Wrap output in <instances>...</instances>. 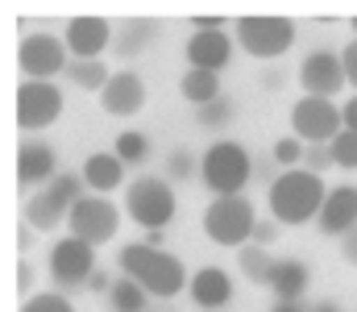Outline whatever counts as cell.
Wrapping results in <instances>:
<instances>
[{"instance_id": "cell-6", "label": "cell", "mask_w": 357, "mask_h": 312, "mask_svg": "<svg viewBox=\"0 0 357 312\" xmlns=\"http://www.w3.org/2000/svg\"><path fill=\"white\" fill-rule=\"evenodd\" d=\"M233 38L254 59H278L295 46V21L291 17H237Z\"/></svg>"}, {"instance_id": "cell-24", "label": "cell", "mask_w": 357, "mask_h": 312, "mask_svg": "<svg viewBox=\"0 0 357 312\" xmlns=\"http://www.w3.org/2000/svg\"><path fill=\"white\" fill-rule=\"evenodd\" d=\"M108 304H112V312H146V304H150V292L125 275V279H116V283H112Z\"/></svg>"}, {"instance_id": "cell-8", "label": "cell", "mask_w": 357, "mask_h": 312, "mask_svg": "<svg viewBox=\"0 0 357 312\" xmlns=\"http://www.w3.org/2000/svg\"><path fill=\"white\" fill-rule=\"evenodd\" d=\"M291 129H295V138L299 142H333L341 129H345V117H341V108L333 101H320V96H303V101L291 108Z\"/></svg>"}, {"instance_id": "cell-32", "label": "cell", "mask_w": 357, "mask_h": 312, "mask_svg": "<svg viewBox=\"0 0 357 312\" xmlns=\"http://www.w3.org/2000/svg\"><path fill=\"white\" fill-rule=\"evenodd\" d=\"M21 312H75V304L67 296H54V292H42V296H29Z\"/></svg>"}, {"instance_id": "cell-27", "label": "cell", "mask_w": 357, "mask_h": 312, "mask_svg": "<svg viewBox=\"0 0 357 312\" xmlns=\"http://www.w3.org/2000/svg\"><path fill=\"white\" fill-rule=\"evenodd\" d=\"M237 262H241L245 279H250V283H258V288L266 283L270 267H274V262L266 258V246H241V250H237Z\"/></svg>"}, {"instance_id": "cell-44", "label": "cell", "mask_w": 357, "mask_h": 312, "mask_svg": "<svg viewBox=\"0 0 357 312\" xmlns=\"http://www.w3.org/2000/svg\"><path fill=\"white\" fill-rule=\"evenodd\" d=\"M354 34H357V17H354Z\"/></svg>"}, {"instance_id": "cell-43", "label": "cell", "mask_w": 357, "mask_h": 312, "mask_svg": "<svg viewBox=\"0 0 357 312\" xmlns=\"http://www.w3.org/2000/svg\"><path fill=\"white\" fill-rule=\"evenodd\" d=\"M307 312H341V304H333V300H324V304H316V309H307Z\"/></svg>"}, {"instance_id": "cell-7", "label": "cell", "mask_w": 357, "mask_h": 312, "mask_svg": "<svg viewBox=\"0 0 357 312\" xmlns=\"http://www.w3.org/2000/svg\"><path fill=\"white\" fill-rule=\"evenodd\" d=\"M67 225H71V237H79V242H88V246H104V242H112L116 229H121V208L91 192V196H84V200L71 205Z\"/></svg>"}, {"instance_id": "cell-19", "label": "cell", "mask_w": 357, "mask_h": 312, "mask_svg": "<svg viewBox=\"0 0 357 312\" xmlns=\"http://www.w3.org/2000/svg\"><path fill=\"white\" fill-rule=\"evenodd\" d=\"M307 283H312V271H307L303 262H295V258L274 262V267H270V275H266V288L278 296V300H303Z\"/></svg>"}, {"instance_id": "cell-34", "label": "cell", "mask_w": 357, "mask_h": 312, "mask_svg": "<svg viewBox=\"0 0 357 312\" xmlns=\"http://www.w3.org/2000/svg\"><path fill=\"white\" fill-rule=\"evenodd\" d=\"M328 163H333V150H328V146H307V150H303V171L320 175Z\"/></svg>"}, {"instance_id": "cell-17", "label": "cell", "mask_w": 357, "mask_h": 312, "mask_svg": "<svg viewBox=\"0 0 357 312\" xmlns=\"http://www.w3.org/2000/svg\"><path fill=\"white\" fill-rule=\"evenodd\" d=\"M229 59H233V42H229L225 29L191 34V42H187V63H191L195 71H212V75H220V67H225Z\"/></svg>"}, {"instance_id": "cell-5", "label": "cell", "mask_w": 357, "mask_h": 312, "mask_svg": "<svg viewBox=\"0 0 357 312\" xmlns=\"http://www.w3.org/2000/svg\"><path fill=\"white\" fill-rule=\"evenodd\" d=\"M175 188L162 179V175H146V179H133L129 192H125V212L142 225V229H167L171 216H175Z\"/></svg>"}, {"instance_id": "cell-36", "label": "cell", "mask_w": 357, "mask_h": 312, "mask_svg": "<svg viewBox=\"0 0 357 312\" xmlns=\"http://www.w3.org/2000/svg\"><path fill=\"white\" fill-rule=\"evenodd\" d=\"M341 67H345V84H354V88H357V42H354V46H345Z\"/></svg>"}, {"instance_id": "cell-29", "label": "cell", "mask_w": 357, "mask_h": 312, "mask_svg": "<svg viewBox=\"0 0 357 312\" xmlns=\"http://www.w3.org/2000/svg\"><path fill=\"white\" fill-rule=\"evenodd\" d=\"M328 150H333V167L357 171V133L354 129H341V133L328 142Z\"/></svg>"}, {"instance_id": "cell-3", "label": "cell", "mask_w": 357, "mask_h": 312, "mask_svg": "<svg viewBox=\"0 0 357 312\" xmlns=\"http://www.w3.org/2000/svg\"><path fill=\"white\" fill-rule=\"evenodd\" d=\"M250 175H254V163H250L245 146H237V142H212L208 154L199 158V179L216 196H241Z\"/></svg>"}, {"instance_id": "cell-10", "label": "cell", "mask_w": 357, "mask_h": 312, "mask_svg": "<svg viewBox=\"0 0 357 312\" xmlns=\"http://www.w3.org/2000/svg\"><path fill=\"white\" fill-rule=\"evenodd\" d=\"M17 67H21L29 80H50V75L67 71L71 63H67V46H63L59 38H50V34H29V38H21V46H17Z\"/></svg>"}, {"instance_id": "cell-20", "label": "cell", "mask_w": 357, "mask_h": 312, "mask_svg": "<svg viewBox=\"0 0 357 312\" xmlns=\"http://www.w3.org/2000/svg\"><path fill=\"white\" fill-rule=\"evenodd\" d=\"M84 184H88L96 196L121 188V184H125V163H121L116 154H91L88 163H84Z\"/></svg>"}, {"instance_id": "cell-30", "label": "cell", "mask_w": 357, "mask_h": 312, "mask_svg": "<svg viewBox=\"0 0 357 312\" xmlns=\"http://www.w3.org/2000/svg\"><path fill=\"white\" fill-rule=\"evenodd\" d=\"M303 150H307V146H299V138L291 133V138L274 142V163H278L282 171H295V167H303Z\"/></svg>"}, {"instance_id": "cell-22", "label": "cell", "mask_w": 357, "mask_h": 312, "mask_svg": "<svg viewBox=\"0 0 357 312\" xmlns=\"http://www.w3.org/2000/svg\"><path fill=\"white\" fill-rule=\"evenodd\" d=\"M63 216H67V208L59 205L50 192H38V196H29V205H25V221H29L33 229H42V233L59 229V225H63Z\"/></svg>"}, {"instance_id": "cell-18", "label": "cell", "mask_w": 357, "mask_h": 312, "mask_svg": "<svg viewBox=\"0 0 357 312\" xmlns=\"http://www.w3.org/2000/svg\"><path fill=\"white\" fill-rule=\"evenodd\" d=\"M17 179L21 188H38V184H50L54 179V150L42 146V142H25L21 154H17Z\"/></svg>"}, {"instance_id": "cell-1", "label": "cell", "mask_w": 357, "mask_h": 312, "mask_svg": "<svg viewBox=\"0 0 357 312\" xmlns=\"http://www.w3.org/2000/svg\"><path fill=\"white\" fill-rule=\"evenodd\" d=\"M116 262H121V271L133 279V283H142L150 296H158V300H175L178 292L191 283V275H187V267L178 262L175 254H167V250H158V246H125L121 254H116Z\"/></svg>"}, {"instance_id": "cell-15", "label": "cell", "mask_w": 357, "mask_h": 312, "mask_svg": "<svg viewBox=\"0 0 357 312\" xmlns=\"http://www.w3.org/2000/svg\"><path fill=\"white\" fill-rule=\"evenodd\" d=\"M100 104H104L108 117H133V112H142V104H146V84H142L133 71H116V75L104 84Z\"/></svg>"}, {"instance_id": "cell-12", "label": "cell", "mask_w": 357, "mask_h": 312, "mask_svg": "<svg viewBox=\"0 0 357 312\" xmlns=\"http://www.w3.org/2000/svg\"><path fill=\"white\" fill-rule=\"evenodd\" d=\"M299 88L307 96H320V101H333L341 88H345V67H341V54L333 50H316L299 63Z\"/></svg>"}, {"instance_id": "cell-21", "label": "cell", "mask_w": 357, "mask_h": 312, "mask_svg": "<svg viewBox=\"0 0 357 312\" xmlns=\"http://www.w3.org/2000/svg\"><path fill=\"white\" fill-rule=\"evenodd\" d=\"M178 92H183V101L195 104V108H204V104L220 101V75H212V71H187L183 80H178Z\"/></svg>"}, {"instance_id": "cell-26", "label": "cell", "mask_w": 357, "mask_h": 312, "mask_svg": "<svg viewBox=\"0 0 357 312\" xmlns=\"http://www.w3.org/2000/svg\"><path fill=\"white\" fill-rule=\"evenodd\" d=\"M116 158H121L125 167H137V163H146V158H150V138H146V133H137V129H125V133H116Z\"/></svg>"}, {"instance_id": "cell-25", "label": "cell", "mask_w": 357, "mask_h": 312, "mask_svg": "<svg viewBox=\"0 0 357 312\" xmlns=\"http://www.w3.org/2000/svg\"><path fill=\"white\" fill-rule=\"evenodd\" d=\"M158 34V25L154 21H129L125 29H121V38H116V54H125V59H133V54H142L146 46H150V38Z\"/></svg>"}, {"instance_id": "cell-33", "label": "cell", "mask_w": 357, "mask_h": 312, "mask_svg": "<svg viewBox=\"0 0 357 312\" xmlns=\"http://www.w3.org/2000/svg\"><path fill=\"white\" fill-rule=\"evenodd\" d=\"M167 179H195V158L191 150H175L167 158Z\"/></svg>"}, {"instance_id": "cell-9", "label": "cell", "mask_w": 357, "mask_h": 312, "mask_svg": "<svg viewBox=\"0 0 357 312\" xmlns=\"http://www.w3.org/2000/svg\"><path fill=\"white\" fill-rule=\"evenodd\" d=\"M59 112H63V92H59L50 80H25V84L17 88V125H21L25 133L54 125Z\"/></svg>"}, {"instance_id": "cell-42", "label": "cell", "mask_w": 357, "mask_h": 312, "mask_svg": "<svg viewBox=\"0 0 357 312\" xmlns=\"http://www.w3.org/2000/svg\"><path fill=\"white\" fill-rule=\"evenodd\" d=\"M162 242H167L162 229H146V246H158V250H162Z\"/></svg>"}, {"instance_id": "cell-4", "label": "cell", "mask_w": 357, "mask_h": 312, "mask_svg": "<svg viewBox=\"0 0 357 312\" xmlns=\"http://www.w3.org/2000/svg\"><path fill=\"white\" fill-rule=\"evenodd\" d=\"M254 205L245 196H216L212 205L204 208V233L216 242V246H245L254 237Z\"/></svg>"}, {"instance_id": "cell-31", "label": "cell", "mask_w": 357, "mask_h": 312, "mask_svg": "<svg viewBox=\"0 0 357 312\" xmlns=\"http://www.w3.org/2000/svg\"><path fill=\"white\" fill-rule=\"evenodd\" d=\"M195 121H199L204 129H216V125H225V121H233V101H229V96H220V101L204 104V108L195 112Z\"/></svg>"}, {"instance_id": "cell-38", "label": "cell", "mask_w": 357, "mask_h": 312, "mask_svg": "<svg viewBox=\"0 0 357 312\" xmlns=\"http://www.w3.org/2000/svg\"><path fill=\"white\" fill-rule=\"evenodd\" d=\"M88 288H91V292H112V279H108V275H104V271H91Z\"/></svg>"}, {"instance_id": "cell-2", "label": "cell", "mask_w": 357, "mask_h": 312, "mask_svg": "<svg viewBox=\"0 0 357 312\" xmlns=\"http://www.w3.org/2000/svg\"><path fill=\"white\" fill-rule=\"evenodd\" d=\"M324 179L295 167V171H282L278 179H270V216L278 225H307L320 216L324 205Z\"/></svg>"}, {"instance_id": "cell-28", "label": "cell", "mask_w": 357, "mask_h": 312, "mask_svg": "<svg viewBox=\"0 0 357 312\" xmlns=\"http://www.w3.org/2000/svg\"><path fill=\"white\" fill-rule=\"evenodd\" d=\"M46 192H50L59 205L71 212V205H75V200H84V175H67V171H63V175H54V179L46 184Z\"/></svg>"}, {"instance_id": "cell-37", "label": "cell", "mask_w": 357, "mask_h": 312, "mask_svg": "<svg viewBox=\"0 0 357 312\" xmlns=\"http://www.w3.org/2000/svg\"><path fill=\"white\" fill-rule=\"evenodd\" d=\"M341 258H345L349 267H357V225L345 233V237H341Z\"/></svg>"}, {"instance_id": "cell-14", "label": "cell", "mask_w": 357, "mask_h": 312, "mask_svg": "<svg viewBox=\"0 0 357 312\" xmlns=\"http://www.w3.org/2000/svg\"><path fill=\"white\" fill-rule=\"evenodd\" d=\"M316 225H320L324 237H345L357 225V188H349V184H345V188H333V192L324 196V205H320Z\"/></svg>"}, {"instance_id": "cell-35", "label": "cell", "mask_w": 357, "mask_h": 312, "mask_svg": "<svg viewBox=\"0 0 357 312\" xmlns=\"http://www.w3.org/2000/svg\"><path fill=\"white\" fill-rule=\"evenodd\" d=\"M278 237V221H258L254 225V246H270Z\"/></svg>"}, {"instance_id": "cell-39", "label": "cell", "mask_w": 357, "mask_h": 312, "mask_svg": "<svg viewBox=\"0 0 357 312\" xmlns=\"http://www.w3.org/2000/svg\"><path fill=\"white\" fill-rule=\"evenodd\" d=\"M341 117H345V129H354V133H357V96L341 108Z\"/></svg>"}, {"instance_id": "cell-13", "label": "cell", "mask_w": 357, "mask_h": 312, "mask_svg": "<svg viewBox=\"0 0 357 312\" xmlns=\"http://www.w3.org/2000/svg\"><path fill=\"white\" fill-rule=\"evenodd\" d=\"M63 42H67V50L75 59H100L112 46V25L104 17H71Z\"/></svg>"}, {"instance_id": "cell-41", "label": "cell", "mask_w": 357, "mask_h": 312, "mask_svg": "<svg viewBox=\"0 0 357 312\" xmlns=\"http://www.w3.org/2000/svg\"><path fill=\"white\" fill-rule=\"evenodd\" d=\"M270 312H307V309H303V300H278Z\"/></svg>"}, {"instance_id": "cell-11", "label": "cell", "mask_w": 357, "mask_h": 312, "mask_svg": "<svg viewBox=\"0 0 357 312\" xmlns=\"http://www.w3.org/2000/svg\"><path fill=\"white\" fill-rule=\"evenodd\" d=\"M91 271H96V250L79 237H63L50 246V279L59 288H75V283H88Z\"/></svg>"}, {"instance_id": "cell-40", "label": "cell", "mask_w": 357, "mask_h": 312, "mask_svg": "<svg viewBox=\"0 0 357 312\" xmlns=\"http://www.w3.org/2000/svg\"><path fill=\"white\" fill-rule=\"evenodd\" d=\"M29 283H33V271H29V262H21V271H17V288L29 296Z\"/></svg>"}, {"instance_id": "cell-16", "label": "cell", "mask_w": 357, "mask_h": 312, "mask_svg": "<svg viewBox=\"0 0 357 312\" xmlns=\"http://www.w3.org/2000/svg\"><path fill=\"white\" fill-rule=\"evenodd\" d=\"M187 292H191V300L204 312H220V309L233 304V279H229V271H220V267L195 271V279L187 283Z\"/></svg>"}, {"instance_id": "cell-23", "label": "cell", "mask_w": 357, "mask_h": 312, "mask_svg": "<svg viewBox=\"0 0 357 312\" xmlns=\"http://www.w3.org/2000/svg\"><path fill=\"white\" fill-rule=\"evenodd\" d=\"M67 75H71V84H75V88H84V92H104V84L112 80V75H108V67H104L100 59H71Z\"/></svg>"}]
</instances>
